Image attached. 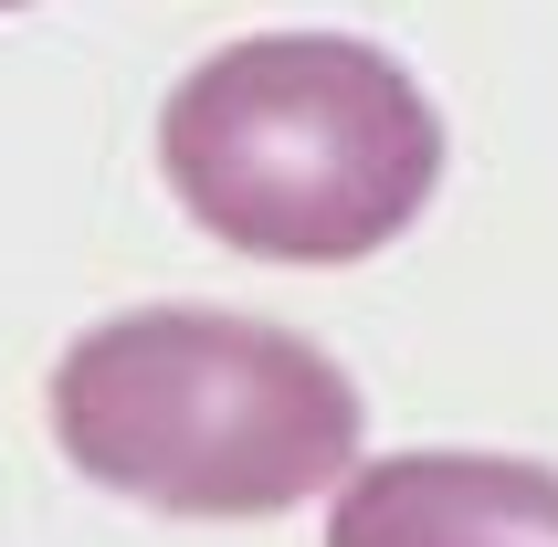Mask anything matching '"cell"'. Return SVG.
I'll return each mask as SVG.
<instances>
[{"label": "cell", "instance_id": "cell-3", "mask_svg": "<svg viewBox=\"0 0 558 547\" xmlns=\"http://www.w3.org/2000/svg\"><path fill=\"white\" fill-rule=\"evenodd\" d=\"M327 547H558V474L517 453H390L338 485Z\"/></svg>", "mask_w": 558, "mask_h": 547}, {"label": "cell", "instance_id": "cell-1", "mask_svg": "<svg viewBox=\"0 0 558 547\" xmlns=\"http://www.w3.org/2000/svg\"><path fill=\"white\" fill-rule=\"evenodd\" d=\"M158 169L253 264H359L442 190V106L359 32H243L158 106Z\"/></svg>", "mask_w": 558, "mask_h": 547}, {"label": "cell", "instance_id": "cell-2", "mask_svg": "<svg viewBox=\"0 0 558 547\" xmlns=\"http://www.w3.org/2000/svg\"><path fill=\"white\" fill-rule=\"evenodd\" d=\"M53 442L158 516H284L359 474V379L264 316L137 305L53 358Z\"/></svg>", "mask_w": 558, "mask_h": 547}, {"label": "cell", "instance_id": "cell-4", "mask_svg": "<svg viewBox=\"0 0 558 547\" xmlns=\"http://www.w3.org/2000/svg\"><path fill=\"white\" fill-rule=\"evenodd\" d=\"M0 11H22V0H0Z\"/></svg>", "mask_w": 558, "mask_h": 547}]
</instances>
